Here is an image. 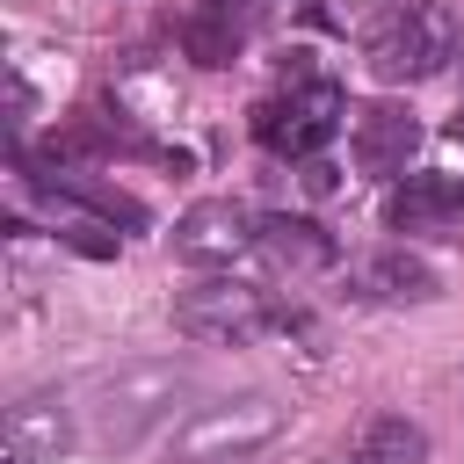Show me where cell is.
<instances>
[{
	"label": "cell",
	"instance_id": "cell-6",
	"mask_svg": "<svg viewBox=\"0 0 464 464\" xmlns=\"http://www.w3.org/2000/svg\"><path fill=\"white\" fill-rule=\"evenodd\" d=\"M399 232H457L464 225V174H406L392 188Z\"/></svg>",
	"mask_w": 464,
	"mask_h": 464
},
{
	"label": "cell",
	"instance_id": "cell-9",
	"mask_svg": "<svg viewBox=\"0 0 464 464\" xmlns=\"http://www.w3.org/2000/svg\"><path fill=\"white\" fill-rule=\"evenodd\" d=\"M254 246L276 261V268H326L334 261V239L312 225V218H261V232H254Z\"/></svg>",
	"mask_w": 464,
	"mask_h": 464
},
{
	"label": "cell",
	"instance_id": "cell-12",
	"mask_svg": "<svg viewBox=\"0 0 464 464\" xmlns=\"http://www.w3.org/2000/svg\"><path fill=\"white\" fill-rule=\"evenodd\" d=\"M181 51H188L196 65H232V58H239V22H232V7H196V14L181 22Z\"/></svg>",
	"mask_w": 464,
	"mask_h": 464
},
{
	"label": "cell",
	"instance_id": "cell-5",
	"mask_svg": "<svg viewBox=\"0 0 464 464\" xmlns=\"http://www.w3.org/2000/svg\"><path fill=\"white\" fill-rule=\"evenodd\" d=\"M334 123H341V87H326V80H312V87L290 94V102H261V109H254V130H261L276 152H290V160L319 152V145L334 138Z\"/></svg>",
	"mask_w": 464,
	"mask_h": 464
},
{
	"label": "cell",
	"instance_id": "cell-7",
	"mask_svg": "<svg viewBox=\"0 0 464 464\" xmlns=\"http://www.w3.org/2000/svg\"><path fill=\"white\" fill-rule=\"evenodd\" d=\"M420 145V123L399 109V102H370L355 109V167L362 174H399Z\"/></svg>",
	"mask_w": 464,
	"mask_h": 464
},
{
	"label": "cell",
	"instance_id": "cell-13",
	"mask_svg": "<svg viewBox=\"0 0 464 464\" xmlns=\"http://www.w3.org/2000/svg\"><path fill=\"white\" fill-rule=\"evenodd\" d=\"M450 130H457V138H464V109H457V123H450Z\"/></svg>",
	"mask_w": 464,
	"mask_h": 464
},
{
	"label": "cell",
	"instance_id": "cell-2",
	"mask_svg": "<svg viewBox=\"0 0 464 464\" xmlns=\"http://www.w3.org/2000/svg\"><path fill=\"white\" fill-rule=\"evenodd\" d=\"M174 326H181L188 341L246 348V341H261V334L276 326V312H268V297H261V290H246V283H196V290H181Z\"/></svg>",
	"mask_w": 464,
	"mask_h": 464
},
{
	"label": "cell",
	"instance_id": "cell-3",
	"mask_svg": "<svg viewBox=\"0 0 464 464\" xmlns=\"http://www.w3.org/2000/svg\"><path fill=\"white\" fill-rule=\"evenodd\" d=\"M254 218L232 203V196H210V203H188L181 218H174V232H167V246H174V261H188V268H232L246 246H254Z\"/></svg>",
	"mask_w": 464,
	"mask_h": 464
},
{
	"label": "cell",
	"instance_id": "cell-1",
	"mask_svg": "<svg viewBox=\"0 0 464 464\" xmlns=\"http://www.w3.org/2000/svg\"><path fill=\"white\" fill-rule=\"evenodd\" d=\"M457 44H464V29H457V14H450L442 0H392V7L362 29V58H370V72L392 80V87L435 80V72L457 58Z\"/></svg>",
	"mask_w": 464,
	"mask_h": 464
},
{
	"label": "cell",
	"instance_id": "cell-10",
	"mask_svg": "<svg viewBox=\"0 0 464 464\" xmlns=\"http://www.w3.org/2000/svg\"><path fill=\"white\" fill-rule=\"evenodd\" d=\"M362 290L384 297V304H420V297H435V268H428L420 254L392 246V254H370V261H362Z\"/></svg>",
	"mask_w": 464,
	"mask_h": 464
},
{
	"label": "cell",
	"instance_id": "cell-8",
	"mask_svg": "<svg viewBox=\"0 0 464 464\" xmlns=\"http://www.w3.org/2000/svg\"><path fill=\"white\" fill-rule=\"evenodd\" d=\"M65 406L51 399V392H36V399H22V406H7V428H0V457L7 464H58V450H65Z\"/></svg>",
	"mask_w": 464,
	"mask_h": 464
},
{
	"label": "cell",
	"instance_id": "cell-14",
	"mask_svg": "<svg viewBox=\"0 0 464 464\" xmlns=\"http://www.w3.org/2000/svg\"><path fill=\"white\" fill-rule=\"evenodd\" d=\"M457 65H464V44H457Z\"/></svg>",
	"mask_w": 464,
	"mask_h": 464
},
{
	"label": "cell",
	"instance_id": "cell-11",
	"mask_svg": "<svg viewBox=\"0 0 464 464\" xmlns=\"http://www.w3.org/2000/svg\"><path fill=\"white\" fill-rule=\"evenodd\" d=\"M348 464H428V435H420L406 413H384V420H370V428L355 435Z\"/></svg>",
	"mask_w": 464,
	"mask_h": 464
},
{
	"label": "cell",
	"instance_id": "cell-4",
	"mask_svg": "<svg viewBox=\"0 0 464 464\" xmlns=\"http://www.w3.org/2000/svg\"><path fill=\"white\" fill-rule=\"evenodd\" d=\"M276 428H283V413L268 406V399H239V406H225V413H203L188 435H181V464H246L261 442H276Z\"/></svg>",
	"mask_w": 464,
	"mask_h": 464
}]
</instances>
